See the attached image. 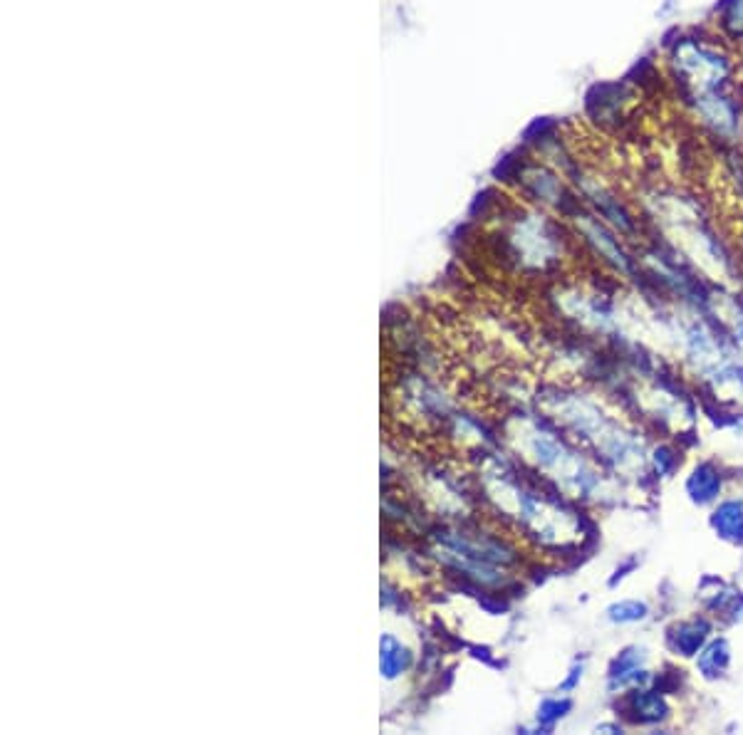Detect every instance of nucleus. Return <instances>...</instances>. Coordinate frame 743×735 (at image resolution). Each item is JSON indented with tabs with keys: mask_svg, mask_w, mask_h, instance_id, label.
<instances>
[{
	"mask_svg": "<svg viewBox=\"0 0 743 735\" xmlns=\"http://www.w3.org/2000/svg\"><path fill=\"white\" fill-rule=\"evenodd\" d=\"M409 666V651L397 639L382 637V674L387 679L402 674Z\"/></svg>",
	"mask_w": 743,
	"mask_h": 735,
	"instance_id": "nucleus-4",
	"label": "nucleus"
},
{
	"mask_svg": "<svg viewBox=\"0 0 743 735\" xmlns=\"http://www.w3.org/2000/svg\"><path fill=\"white\" fill-rule=\"evenodd\" d=\"M711 30L743 55V0H719L711 13Z\"/></svg>",
	"mask_w": 743,
	"mask_h": 735,
	"instance_id": "nucleus-3",
	"label": "nucleus"
},
{
	"mask_svg": "<svg viewBox=\"0 0 743 735\" xmlns=\"http://www.w3.org/2000/svg\"><path fill=\"white\" fill-rule=\"evenodd\" d=\"M687 117L716 149L743 147V87L679 97Z\"/></svg>",
	"mask_w": 743,
	"mask_h": 735,
	"instance_id": "nucleus-2",
	"label": "nucleus"
},
{
	"mask_svg": "<svg viewBox=\"0 0 743 735\" xmlns=\"http://www.w3.org/2000/svg\"><path fill=\"white\" fill-rule=\"evenodd\" d=\"M662 65L677 97L743 87L741 55L714 30H677L664 43Z\"/></svg>",
	"mask_w": 743,
	"mask_h": 735,
	"instance_id": "nucleus-1",
	"label": "nucleus"
}]
</instances>
